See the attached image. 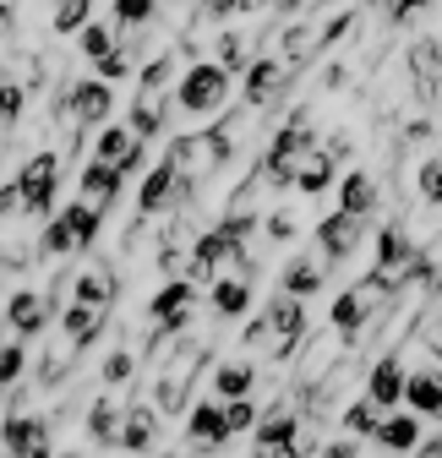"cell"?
Instances as JSON below:
<instances>
[{
	"mask_svg": "<svg viewBox=\"0 0 442 458\" xmlns=\"http://www.w3.org/2000/svg\"><path fill=\"white\" fill-rule=\"evenodd\" d=\"M17 191H22V218H38V224H49L55 213V202H61V153H28L22 158V169H17Z\"/></svg>",
	"mask_w": 442,
	"mask_h": 458,
	"instance_id": "cell-1",
	"label": "cell"
},
{
	"mask_svg": "<svg viewBox=\"0 0 442 458\" xmlns=\"http://www.w3.org/2000/svg\"><path fill=\"white\" fill-rule=\"evenodd\" d=\"M230 77L235 72H225L218 61H191L181 72V82H175V109H186V114H225Z\"/></svg>",
	"mask_w": 442,
	"mask_h": 458,
	"instance_id": "cell-2",
	"label": "cell"
},
{
	"mask_svg": "<svg viewBox=\"0 0 442 458\" xmlns=\"http://www.w3.org/2000/svg\"><path fill=\"white\" fill-rule=\"evenodd\" d=\"M109 114H115V88L98 82V77H77L66 93H61V121L72 131H88V126H109Z\"/></svg>",
	"mask_w": 442,
	"mask_h": 458,
	"instance_id": "cell-3",
	"label": "cell"
},
{
	"mask_svg": "<svg viewBox=\"0 0 442 458\" xmlns=\"http://www.w3.org/2000/svg\"><path fill=\"white\" fill-rule=\"evenodd\" d=\"M186 447H191V458H208V453H225L230 442H235V431H230V415H225V404L218 398H197V404L186 410Z\"/></svg>",
	"mask_w": 442,
	"mask_h": 458,
	"instance_id": "cell-4",
	"label": "cell"
},
{
	"mask_svg": "<svg viewBox=\"0 0 442 458\" xmlns=\"http://www.w3.org/2000/svg\"><path fill=\"white\" fill-rule=\"evenodd\" d=\"M262 317H268V327H273V360L306 350V338H311V327H306V301H295V295L279 290V295L262 306Z\"/></svg>",
	"mask_w": 442,
	"mask_h": 458,
	"instance_id": "cell-5",
	"label": "cell"
},
{
	"mask_svg": "<svg viewBox=\"0 0 442 458\" xmlns=\"http://www.w3.org/2000/svg\"><path fill=\"white\" fill-rule=\"evenodd\" d=\"M404 410L421 415V420H442V355L426 344L421 366H410V382H404Z\"/></svg>",
	"mask_w": 442,
	"mask_h": 458,
	"instance_id": "cell-6",
	"label": "cell"
},
{
	"mask_svg": "<svg viewBox=\"0 0 442 458\" xmlns=\"http://www.w3.org/2000/svg\"><path fill=\"white\" fill-rule=\"evenodd\" d=\"M361 241H366V218H350V213H339V208L317 224V257H322L327 267L350 262V257L361 251Z\"/></svg>",
	"mask_w": 442,
	"mask_h": 458,
	"instance_id": "cell-7",
	"label": "cell"
},
{
	"mask_svg": "<svg viewBox=\"0 0 442 458\" xmlns=\"http://www.w3.org/2000/svg\"><path fill=\"white\" fill-rule=\"evenodd\" d=\"M290 88V61H279V55H257V61L241 72V93H246V109H268L279 104Z\"/></svg>",
	"mask_w": 442,
	"mask_h": 458,
	"instance_id": "cell-8",
	"label": "cell"
},
{
	"mask_svg": "<svg viewBox=\"0 0 442 458\" xmlns=\"http://www.w3.org/2000/svg\"><path fill=\"white\" fill-rule=\"evenodd\" d=\"M49 322H61V311H55L49 290H17V295L6 301V327H12L22 344H33Z\"/></svg>",
	"mask_w": 442,
	"mask_h": 458,
	"instance_id": "cell-9",
	"label": "cell"
},
{
	"mask_svg": "<svg viewBox=\"0 0 442 458\" xmlns=\"http://www.w3.org/2000/svg\"><path fill=\"white\" fill-rule=\"evenodd\" d=\"M404 382H410V366L388 350L382 360H371V366H366V387H361V393L371 398L382 415H394V410L404 404Z\"/></svg>",
	"mask_w": 442,
	"mask_h": 458,
	"instance_id": "cell-10",
	"label": "cell"
},
{
	"mask_svg": "<svg viewBox=\"0 0 442 458\" xmlns=\"http://www.w3.org/2000/svg\"><path fill=\"white\" fill-rule=\"evenodd\" d=\"M175 202H181V169L164 158V164L148 169L142 186H137V213H142V218H158V213H170Z\"/></svg>",
	"mask_w": 442,
	"mask_h": 458,
	"instance_id": "cell-11",
	"label": "cell"
},
{
	"mask_svg": "<svg viewBox=\"0 0 442 458\" xmlns=\"http://www.w3.org/2000/svg\"><path fill=\"white\" fill-rule=\"evenodd\" d=\"M77 360H82V344H72L66 333L44 338V350H38V387H44V393L66 387V382L77 377Z\"/></svg>",
	"mask_w": 442,
	"mask_h": 458,
	"instance_id": "cell-12",
	"label": "cell"
},
{
	"mask_svg": "<svg viewBox=\"0 0 442 458\" xmlns=\"http://www.w3.org/2000/svg\"><path fill=\"white\" fill-rule=\"evenodd\" d=\"M115 295H121V273L109 267V262H88V267H72V301L109 311V306H115Z\"/></svg>",
	"mask_w": 442,
	"mask_h": 458,
	"instance_id": "cell-13",
	"label": "cell"
},
{
	"mask_svg": "<svg viewBox=\"0 0 442 458\" xmlns=\"http://www.w3.org/2000/svg\"><path fill=\"white\" fill-rule=\"evenodd\" d=\"M121 420H126V398L121 393H98L88 404V415H82V431H88L93 447H115L121 453Z\"/></svg>",
	"mask_w": 442,
	"mask_h": 458,
	"instance_id": "cell-14",
	"label": "cell"
},
{
	"mask_svg": "<svg viewBox=\"0 0 442 458\" xmlns=\"http://www.w3.org/2000/svg\"><path fill=\"white\" fill-rule=\"evenodd\" d=\"M121 186H126L121 169H115V164H104V158H93V164H82V175H77V202L109 213V208L121 202Z\"/></svg>",
	"mask_w": 442,
	"mask_h": 458,
	"instance_id": "cell-15",
	"label": "cell"
},
{
	"mask_svg": "<svg viewBox=\"0 0 442 458\" xmlns=\"http://www.w3.org/2000/svg\"><path fill=\"white\" fill-rule=\"evenodd\" d=\"M421 442H426V420H421V415H410V410L382 415V426H377V437H371V447L394 453V458H410V453H421Z\"/></svg>",
	"mask_w": 442,
	"mask_h": 458,
	"instance_id": "cell-16",
	"label": "cell"
},
{
	"mask_svg": "<svg viewBox=\"0 0 442 458\" xmlns=\"http://www.w3.org/2000/svg\"><path fill=\"white\" fill-rule=\"evenodd\" d=\"M164 437V415L153 404H126V420H121V453L132 458H148Z\"/></svg>",
	"mask_w": 442,
	"mask_h": 458,
	"instance_id": "cell-17",
	"label": "cell"
},
{
	"mask_svg": "<svg viewBox=\"0 0 442 458\" xmlns=\"http://www.w3.org/2000/svg\"><path fill=\"white\" fill-rule=\"evenodd\" d=\"M208 387H213L218 404H241V398H257V366H251V355H241V360H218L213 377H208Z\"/></svg>",
	"mask_w": 442,
	"mask_h": 458,
	"instance_id": "cell-18",
	"label": "cell"
},
{
	"mask_svg": "<svg viewBox=\"0 0 442 458\" xmlns=\"http://www.w3.org/2000/svg\"><path fill=\"white\" fill-rule=\"evenodd\" d=\"M126 126H132L142 142L164 137V126H170V93H148V88H137V93H132V109H126Z\"/></svg>",
	"mask_w": 442,
	"mask_h": 458,
	"instance_id": "cell-19",
	"label": "cell"
},
{
	"mask_svg": "<svg viewBox=\"0 0 442 458\" xmlns=\"http://www.w3.org/2000/svg\"><path fill=\"white\" fill-rule=\"evenodd\" d=\"M208 306H213V317H225V322L246 317V311H251V278H235V273H218V278L208 284Z\"/></svg>",
	"mask_w": 442,
	"mask_h": 458,
	"instance_id": "cell-20",
	"label": "cell"
},
{
	"mask_svg": "<svg viewBox=\"0 0 442 458\" xmlns=\"http://www.w3.org/2000/svg\"><path fill=\"white\" fill-rule=\"evenodd\" d=\"M377 208H382L377 175H371V169H350V175L339 181V213H350V218H371Z\"/></svg>",
	"mask_w": 442,
	"mask_h": 458,
	"instance_id": "cell-21",
	"label": "cell"
},
{
	"mask_svg": "<svg viewBox=\"0 0 442 458\" xmlns=\"http://www.w3.org/2000/svg\"><path fill=\"white\" fill-rule=\"evenodd\" d=\"M322 284H327V262H322V257H306V251H295V257L285 262V273H279V290L295 295V301L317 295Z\"/></svg>",
	"mask_w": 442,
	"mask_h": 458,
	"instance_id": "cell-22",
	"label": "cell"
},
{
	"mask_svg": "<svg viewBox=\"0 0 442 458\" xmlns=\"http://www.w3.org/2000/svg\"><path fill=\"white\" fill-rule=\"evenodd\" d=\"M334 175H339V164L327 158V148H311V153H301V164H295V191H301V197H322L327 186H334Z\"/></svg>",
	"mask_w": 442,
	"mask_h": 458,
	"instance_id": "cell-23",
	"label": "cell"
},
{
	"mask_svg": "<svg viewBox=\"0 0 442 458\" xmlns=\"http://www.w3.org/2000/svg\"><path fill=\"white\" fill-rule=\"evenodd\" d=\"M104 327H109V311H98V306H82V301H72V306L61 311V333H66L72 344H82V350H88V344H93Z\"/></svg>",
	"mask_w": 442,
	"mask_h": 458,
	"instance_id": "cell-24",
	"label": "cell"
},
{
	"mask_svg": "<svg viewBox=\"0 0 442 458\" xmlns=\"http://www.w3.org/2000/svg\"><path fill=\"white\" fill-rule=\"evenodd\" d=\"M377 426H382V410L371 404L366 393L355 398V404H344V415H339V431H344L350 442H371V437H377Z\"/></svg>",
	"mask_w": 442,
	"mask_h": 458,
	"instance_id": "cell-25",
	"label": "cell"
},
{
	"mask_svg": "<svg viewBox=\"0 0 442 458\" xmlns=\"http://www.w3.org/2000/svg\"><path fill=\"white\" fill-rule=\"evenodd\" d=\"M410 72H415V88L431 93V82L442 77V38H415L410 44Z\"/></svg>",
	"mask_w": 442,
	"mask_h": 458,
	"instance_id": "cell-26",
	"label": "cell"
},
{
	"mask_svg": "<svg viewBox=\"0 0 442 458\" xmlns=\"http://www.w3.org/2000/svg\"><path fill=\"white\" fill-rule=\"evenodd\" d=\"M61 218H66V229H72L77 251H93L98 229H104V213H98V208H88V202H66V208H61Z\"/></svg>",
	"mask_w": 442,
	"mask_h": 458,
	"instance_id": "cell-27",
	"label": "cell"
},
{
	"mask_svg": "<svg viewBox=\"0 0 442 458\" xmlns=\"http://www.w3.org/2000/svg\"><path fill=\"white\" fill-rule=\"evenodd\" d=\"M38 262H61V257H77V241H72V229H66V218L55 213L44 229H38Z\"/></svg>",
	"mask_w": 442,
	"mask_h": 458,
	"instance_id": "cell-28",
	"label": "cell"
},
{
	"mask_svg": "<svg viewBox=\"0 0 442 458\" xmlns=\"http://www.w3.org/2000/svg\"><path fill=\"white\" fill-rule=\"evenodd\" d=\"M121 49V28L115 22H88L82 33H77V55H88V61L98 66L104 55H115Z\"/></svg>",
	"mask_w": 442,
	"mask_h": 458,
	"instance_id": "cell-29",
	"label": "cell"
},
{
	"mask_svg": "<svg viewBox=\"0 0 442 458\" xmlns=\"http://www.w3.org/2000/svg\"><path fill=\"white\" fill-rule=\"evenodd\" d=\"M132 377H137V355H132V350H109V355H104V366H98L104 393H126Z\"/></svg>",
	"mask_w": 442,
	"mask_h": 458,
	"instance_id": "cell-30",
	"label": "cell"
},
{
	"mask_svg": "<svg viewBox=\"0 0 442 458\" xmlns=\"http://www.w3.org/2000/svg\"><path fill=\"white\" fill-rule=\"evenodd\" d=\"M109 17H115L121 33H137L158 17V0H109Z\"/></svg>",
	"mask_w": 442,
	"mask_h": 458,
	"instance_id": "cell-31",
	"label": "cell"
},
{
	"mask_svg": "<svg viewBox=\"0 0 442 458\" xmlns=\"http://www.w3.org/2000/svg\"><path fill=\"white\" fill-rule=\"evenodd\" d=\"M22 371H28V344L22 338H6V344H0V393L22 387Z\"/></svg>",
	"mask_w": 442,
	"mask_h": 458,
	"instance_id": "cell-32",
	"label": "cell"
},
{
	"mask_svg": "<svg viewBox=\"0 0 442 458\" xmlns=\"http://www.w3.org/2000/svg\"><path fill=\"white\" fill-rule=\"evenodd\" d=\"M88 12H93V0H55V22H49V28L61 33V38H77V33L93 22Z\"/></svg>",
	"mask_w": 442,
	"mask_h": 458,
	"instance_id": "cell-33",
	"label": "cell"
},
{
	"mask_svg": "<svg viewBox=\"0 0 442 458\" xmlns=\"http://www.w3.org/2000/svg\"><path fill=\"white\" fill-rule=\"evenodd\" d=\"M170 82H181V77H175V49H158L153 61L137 72V88H148V93H164Z\"/></svg>",
	"mask_w": 442,
	"mask_h": 458,
	"instance_id": "cell-34",
	"label": "cell"
},
{
	"mask_svg": "<svg viewBox=\"0 0 442 458\" xmlns=\"http://www.w3.org/2000/svg\"><path fill=\"white\" fill-rule=\"evenodd\" d=\"M251 61H257V55H251V44L241 33H218V66H225V72H246Z\"/></svg>",
	"mask_w": 442,
	"mask_h": 458,
	"instance_id": "cell-35",
	"label": "cell"
},
{
	"mask_svg": "<svg viewBox=\"0 0 442 458\" xmlns=\"http://www.w3.org/2000/svg\"><path fill=\"white\" fill-rule=\"evenodd\" d=\"M28 93H33L28 82H0V126H6V131L22 121V109H28Z\"/></svg>",
	"mask_w": 442,
	"mask_h": 458,
	"instance_id": "cell-36",
	"label": "cell"
},
{
	"mask_svg": "<svg viewBox=\"0 0 442 458\" xmlns=\"http://www.w3.org/2000/svg\"><path fill=\"white\" fill-rule=\"evenodd\" d=\"M132 72H137V61H132V55H126V44H121L115 55H104V61L93 66V77H98V82H109V88H115V82H126Z\"/></svg>",
	"mask_w": 442,
	"mask_h": 458,
	"instance_id": "cell-37",
	"label": "cell"
},
{
	"mask_svg": "<svg viewBox=\"0 0 442 458\" xmlns=\"http://www.w3.org/2000/svg\"><path fill=\"white\" fill-rule=\"evenodd\" d=\"M225 415H230V431H235V437H246V431H257V426H262V404H257V398L225 404Z\"/></svg>",
	"mask_w": 442,
	"mask_h": 458,
	"instance_id": "cell-38",
	"label": "cell"
},
{
	"mask_svg": "<svg viewBox=\"0 0 442 458\" xmlns=\"http://www.w3.org/2000/svg\"><path fill=\"white\" fill-rule=\"evenodd\" d=\"M421 197H426L431 208H442V158H426V164H421Z\"/></svg>",
	"mask_w": 442,
	"mask_h": 458,
	"instance_id": "cell-39",
	"label": "cell"
},
{
	"mask_svg": "<svg viewBox=\"0 0 442 458\" xmlns=\"http://www.w3.org/2000/svg\"><path fill=\"white\" fill-rule=\"evenodd\" d=\"M431 6H437V0H388V22L404 28L410 17H421V12H431Z\"/></svg>",
	"mask_w": 442,
	"mask_h": 458,
	"instance_id": "cell-40",
	"label": "cell"
},
{
	"mask_svg": "<svg viewBox=\"0 0 442 458\" xmlns=\"http://www.w3.org/2000/svg\"><path fill=\"white\" fill-rule=\"evenodd\" d=\"M322 148H327V158H334V164H339V158H350V153H355V142H350V137H344V131H327V142H322Z\"/></svg>",
	"mask_w": 442,
	"mask_h": 458,
	"instance_id": "cell-41",
	"label": "cell"
},
{
	"mask_svg": "<svg viewBox=\"0 0 442 458\" xmlns=\"http://www.w3.org/2000/svg\"><path fill=\"white\" fill-rule=\"evenodd\" d=\"M268 235H273V241H290V235H295V218H290V213H273V218H268Z\"/></svg>",
	"mask_w": 442,
	"mask_h": 458,
	"instance_id": "cell-42",
	"label": "cell"
},
{
	"mask_svg": "<svg viewBox=\"0 0 442 458\" xmlns=\"http://www.w3.org/2000/svg\"><path fill=\"white\" fill-rule=\"evenodd\" d=\"M251 458H306L301 447H251Z\"/></svg>",
	"mask_w": 442,
	"mask_h": 458,
	"instance_id": "cell-43",
	"label": "cell"
},
{
	"mask_svg": "<svg viewBox=\"0 0 442 458\" xmlns=\"http://www.w3.org/2000/svg\"><path fill=\"white\" fill-rule=\"evenodd\" d=\"M262 6H268V12H279V17H290V12L306 6V0H262Z\"/></svg>",
	"mask_w": 442,
	"mask_h": 458,
	"instance_id": "cell-44",
	"label": "cell"
},
{
	"mask_svg": "<svg viewBox=\"0 0 442 458\" xmlns=\"http://www.w3.org/2000/svg\"><path fill=\"white\" fill-rule=\"evenodd\" d=\"M158 458H191V453H158Z\"/></svg>",
	"mask_w": 442,
	"mask_h": 458,
	"instance_id": "cell-45",
	"label": "cell"
},
{
	"mask_svg": "<svg viewBox=\"0 0 442 458\" xmlns=\"http://www.w3.org/2000/svg\"><path fill=\"white\" fill-rule=\"evenodd\" d=\"M0 420H6V393H0Z\"/></svg>",
	"mask_w": 442,
	"mask_h": 458,
	"instance_id": "cell-46",
	"label": "cell"
},
{
	"mask_svg": "<svg viewBox=\"0 0 442 458\" xmlns=\"http://www.w3.org/2000/svg\"><path fill=\"white\" fill-rule=\"evenodd\" d=\"M61 458H88V453H77V447H72V453H61Z\"/></svg>",
	"mask_w": 442,
	"mask_h": 458,
	"instance_id": "cell-47",
	"label": "cell"
},
{
	"mask_svg": "<svg viewBox=\"0 0 442 458\" xmlns=\"http://www.w3.org/2000/svg\"><path fill=\"white\" fill-rule=\"evenodd\" d=\"M0 82H12V77H6V66H0Z\"/></svg>",
	"mask_w": 442,
	"mask_h": 458,
	"instance_id": "cell-48",
	"label": "cell"
},
{
	"mask_svg": "<svg viewBox=\"0 0 442 458\" xmlns=\"http://www.w3.org/2000/svg\"><path fill=\"white\" fill-rule=\"evenodd\" d=\"M382 6H388V0H382Z\"/></svg>",
	"mask_w": 442,
	"mask_h": 458,
	"instance_id": "cell-49",
	"label": "cell"
}]
</instances>
